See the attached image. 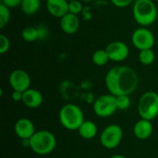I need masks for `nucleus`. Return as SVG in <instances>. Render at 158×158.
Masks as SVG:
<instances>
[{"label":"nucleus","instance_id":"obj_18","mask_svg":"<svg viewBox=\"0 0 158 158\" xmlns=\"http://www.w3.org/2000/svg\"><path fill=\"white\" fill-rule=\"evenodd\" d=\"M92 60L93 63L98 67H103L106 65L108 61H110L106 49H97L96 51H94L92 56Z\"/></svg>","mask_w":158,"mask_h":158},{"label":"nucleus","instance_id":"obj_25","mask_svg":"<svg viewBox=\"0 0 158 158\" xmlns=\"http://www.w3.org/2000/svg\"><path fill=\"white\" fill-rule=\"evenodd\" d=\"M38 34H39V40H45L49 36V29L46 25L39 24L36 26Z\"/></svg>","mask_w":158,"mask_h":158},{"label":"nucleus","instance_id":"obj_8","mask_svg":"<svg viewBox=\"0 0 158 158\" xmlns=\"http://www.w3.org/2000/svg\"><path fill=\"white\" fill-rule=\"evenodd\" d=\"M131 43L139 51L145 49H153L156 38L154 33L146 27L136 29L131 34Z\"/></svg>","mask_w":158,"mask_h":158},{"label":"nucleus","instance_id":"obj_1","mask_svg":"<svg viewBox=\"0 0 158 158\" xmlns=\"http://www.w3.org/2000/svg\"><path fill=\"white\" fill-rule=\"evenodd\" d=\"M105 83L109 94L115 96L131 95L138 87L139 76L131 67L116 66L107 71Z\"/></svg>","mask_w":158,"mask_h":158},{"label":"nucleus","instance_id":"obj_15","mask_svg":"<svg viewBox=\"0 0 158 158\" xmlns=\"http://www.w3.org/2000/svg\"><path fill=\"white\" fill-rule=\"evenodd\" d=\"M154 132V126L150 120L141 118L138 120L133 127V133L139 140L149 139Z\"/></svg>","mask_w":158,"mask_h":158},{"label":"nucleus","instance_id":"obj_26","mask_svg":"<svg viewBox=\"0 0 158 158\" xmlns=\"http://www.w3.org/2000/svg\"><path fill=\"white\" fill-rule=\"evenodd\" d=\"M110 1L115 6L119 7V8L129 6L130 5H131L132 3L135 2V0H110Z\"/></svg>","mask_w":158,"mask_h":158},{"label":"nucleus","instance_id":"obj_23","mask_svg":"<svg viewBox=\"0 0 158 158\" xmlns=\"http://www.w3.org/2000/svg\"><path fill=\"white\" fill-rule=\"evenodd\" d=\"M83 2L81 0H73L69 2V13L74 14V15H79L81 13L83 9Z\"/></svg>","mask_w":158,"mask_h":158},{"label":"nucleus","instance_id":"obj_17","mask_svg":"<svg viewBox=\"0 0 158 158\" xmlns=\"http://www.w3.org/2000/svg\"><path fill=\"white\" fill-rule=\"evenodd\" d=\"M41 6V0H22L20 4V9L25 15L32 16L40 10Z\"/></svg>","mask_w":158,"mask_h":158},{"label":"nucleus","instance_id":"obj_14","mask_svg":"<svg viewBox=\"0 0 158 158\" xmlns=\"http://www.w3.org/2000/svg\"><path fill=\"white\" fill-rule=\"evenodd\" d=\"M61 30L67 34H73L77 32L81 26L80 19L77 15L68 13L60 19L59 21Z\"/></svg>","mask_w":158,"mask_h":158},{"label":"nucleus","instance_id":"obj_7","mask_svg":"<svg viewBox=\"0 0 158 158\" xmlns=\"http://www.w3.org/2000/svg\"><path fill=\"white\" fill-rule=\"evenodd\" d=\"M123 138V130L118 124H110L106 126L100 134L99 141L103 147L106 149L117 148Z\"/></svg>","mask_w":158,"mask_h":158},{"label":"nucleus","instance_id":"obj_4","mask_svg":"<svg viewBox=\"0 0 158 158\" xmlns=\"http://www.w3.org/2000/svg\"><path fill=\"white\" fill-rule=\"evenodd\" d=\"M58 118L60 124L68 131H78L85 120L82 109L75 104L64 105L58 112Z\"/></svg>","mask_w":158,"mask_h":158},{"label":"nucleus","instance_id":"obj_22","mask_svg":"<svg viewBox=\"0 0 158 158\" xmlns=\"http://www.w3.org/2000/svg\"><path fill=\"white\" fill-rule=\"evenodd\" d=\"M117 106L118 110H126L131 106V98L130 95H118L116 96Z\"/></svg>","mask_w":158,"mask_h":158},{"label":"nucleus","instance_id":"obj_30","mask_svg":"<svg viewBox=\"0 0 158 158\" xmlns=\"http://www.w3.org/2000/svg\"><path fill=\"white\" fill-rule=\"evenodd\" d=\"M81 2H83V3H92L94 0H81Z\"/></svg>","mask_w":158,"mask_h":158},{"label":"nucleus","instance_id":"obj_16","mask_svg":"<svg viewBox=\"0 0 158 158\" xmlns=\"http://www.w3.org/2000/svg\"><path fill=\"white\" fill-rule=\"evenodd\" d=\"M80 136L85 140H92L95 138L98 132L97 125L92 120H84V122L81 125L79 130L77 131Z\"/></svg>","mask_w":158,"mask_h":158},{"label":"nucleus","instance_id":"obj_33","mask_svg":"<svg viewBox=\"0 0 158 158\" xmlns=\"http://www.w3.org/2000/svg\"><path fill=\"white\" fill-rule=\"evenodd\" d=\"M156 21H157V23H158V16H157V20H156Z\"/></svg>","mask_w":158,"mask_h":158},{"label":"nucleus","instance_id":"obj_11","mask_svg":"<svg viewBox=\"0 0 158 158\" xmlns=\"http://www.w3.org/2000/svg\"><path fill=\"white\" fill-rule=\"evenodd\" d=\"M14 131L22 141H29L36 132L33 122L27 118H21L16 121L14 125Z\"/></svg>","mask_w":158,"mask_h":158},{"label":"nucleus","instance_id":"obj_9","mask_svg":"<svg viewBox=\"0 0 158 158\" xmlns=\"http://www.w3.org/2000/svg\"><path fill=\"white\" fill-rule=\"evenodd\" d=\"M10 87L12 88L13 91H18L24 93L28 89L31 88V80L27 71L24 69H14L8 78Z\"/></svg>","mask_w":158,"mask_h":158},{"label":"nucleus","instance_id":"obj_3","mask_svg":"<svg viewBox=\"0 0 158 158\" xmlns=\"http://www.w3.org/2000/svg\"><path fill=\"white\" fill-rule=\"evenodd\" d=\"M28 142L31 151L39 156L51 154L56 146V138L55 134L45 130L37 131Z\"/></svg>","mask_w":158,"mask_h":158},{"label":"nucleus","instance_id":"obj_5","mask_svg":"<svg viewBox=\"0 0 158 158\" xmlns=\"http://www.w3.org/2000/svg\"><path fill=\"white\" fill-rule=\"evenodd\" d=\"M137 111L141 118L152 121L158 116V94L153 91L145 92L138 101Z\"/></svg>","mask_w":158,"mask_h":158},{"label":"nucleus","instance_id":"obj_10","mask_svg":"<svg viewBox=\"0 0 158 158\" xmlns=\"http://www.w3.org/2000/svg\"><path fill=\"white\" fill-rule=\"evenodd\" d=\"M110 61L122 62L126 60L130 55V49L127 44L122 41H113L105 48Z\"/></svg>","mask_w":158,"mask_h":158},{"label":"nucleus","instance_id":"obj_12","mask_svg":"<svg viewBox=\"0 0 158 158\" xmlns=\"http://www.w3.org/2000/svg\"><path fill=\"white\" fill-rule=\"evenodd\" d=\"M48 13L57 19H61L69 13V2L67 0H46L45 3Z\"/></svg>","mask_w":158,"mask_h":158},{"label":"nucleus","instance_id":"obj_32","mask_svg":"<svg viewBox=\"0 0 158 158\" xmlns=\"http://www.w3.org/2000/svg\"><path fill=\"white\" fill-rule=\"evenodd\" d=\"M156 3H157V4H158V0H156Z\"/></svg>","mask_w":158,"mask_h":158},{"label":"nucleus","instance_id":"obj_19","mask_svg":"<svg viewBox=\"0 0 158 158\" xmlns=\"http://www.w3.org/2000/svg\"><path fill=\"white\" fill-rule=\"evenodd\" d=\"M138 59L140 63H142L144 66L152 65L156 60V53L153 49L141 50L138 55Z\"/></svg>","mask_w":158,"mask_h":158},{"label":"nucleus","instance_id":"obj_31","mask_svg":"<svg viewBox=\"0 0 158 158\" xmlns=\"http://www.w3.org/2000/svg\"><path fill=\"white\" fill-rule=\"evenodd\" d=\"M68 2H70V1H73V0H67Z\"/></svg>","mask_w":158,"mask_h":158},{"label":"nucleus","instance_id":"obj_2","mask_svg":"<svg viewBox=\"0 0 158 158\" xmlns=\"http://www.w3.org/2000/svg\"><path fill=\"white\" fill-rule=\"evenodd\" d=\"M132 16L141 27H148L157 20L158 10L154 0H135Z\"/></svg>","mask_w":158,"mask_h":158},{"label":"nucleus","instance_id":"obj_13","mask_svg":"<svg viewBox=\"0 0 158 158\" xmlns=\"http://www.w3.org/2000/svg\"><path fill=\"white\" fill-rule=\"evenodd\" d=\"M21 102L28 108L35 109L42 106V104L44 102V96L40 91H38L36 89L30 88L23 93Z\"/></svg>","mask_w":158,"mask_h":158},{"label":"nucleus","instance_id":"obj_28","mask_svg":"<svg viewBox=\"0 0 158 158\" xmlns=\"http://www.w3.org/2000/svg\"><path fill=\"white\" fill-rule=\"evenodd\" d=\"M22 96H23V93L21 92H18V91H13L11 94V98L14 102H20L22 101Z\"/></svg>","mask_w":158,"mask_h":158},{"label":"nucleus","instance_id":"obj_21","mask_svg":"<svg viewBox=\"0 0 158 158\" xmlns=\"http://www.w3.org/2000/svg\"><path fill=\"white\" fill-rule=\"evenodd\" d=\"M10 8L0 3V29L3 30L10 20Z\"/></svg>","mask_w":158,"mask_h":158},{"label":"nucleus","instance_id":"obj_20","mask_svg":"<svg viewBox=\"0 0 158 158\" xmlns=\"http://www.w3.org/2000/svg\"><path fill=\"white\" fill-rule=\"evenodd\" d=\"M21 38L28 43H32L39 40V34L36 26L25 27L21 31Z\"/></svg>","mask_w":158,"mask_h":158},{"label":"nucleus","instance_id":"obj_27","mask_svg":"<svg viewBox=\"0 0 158 158\" xmlns=\"http://www.w3.org/2000/svg\"><path fill=\"white\" fill-rule=\"evenodd\" d=\"M22 0H0V3L5 5L6 6H7L8 8H14L17 6H20Z\"/></svg>","mask_w":158,"mask_h":158},{"label":"nucleus","instance_id":"obj_6","mask_svg":"<svg viewBox=\"0 0 158 158\" xmlns=\"http://www.w3.org/2000/svg\"><path fill=\"white\" fill-rule=\"evenodd\" d=\"M94 112L100 118H109L115 114L118 109L116 96L107 94H103L96 98L93 105Z\"/></svg>","mask_w":158,"mask_h":158},{"label":"nucleus","instance_id":"obj_24","mask_svg":"<svg viewBox=\"0 0 158 158\" xmlns=\"http://www.w3.org/2000/svg\"><path fill=\"white\" fill-rule=\"evenodd\" d=\"M9 48H10V40H9V38L6 35L1 33L0 34V54L4 55V54L7 53Z\"/></svg>","mask_w":158,"mask_h":158},{"label":"nucleus","instance_id":"obj_29","mask_svg":"<svg viewBox=\"0 0 158 158\" xmlns=\"http://www.w3.org/2000/svg\"><path fill=\"white\" fill-rule=\"evenodd\" d=\"M110 158H127L126 156H122V155H115V156H112Z\"/></svg>","mask_w":158,"mask_h":158}]
</instances>
